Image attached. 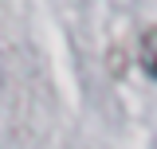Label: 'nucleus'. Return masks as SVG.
Listing matches in <instances>:
<instances>
[{
  "label": "nucleus",
  "instance_id": "nucleus-1",
  "mask_svg": "<svg viewBox=\"0 0 157 149\" xmlns=\"http://www.w3.org/2000/svg\"><path fill=\"white\" fill-rule=\"evenodd\" d=\"M137 59L149 78H157V28H145L141 32V43H137Z\"/></svg>",
  "mask_w": 157,
  "mask_h": 149
}]
</instances>
